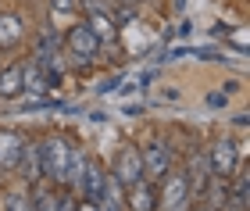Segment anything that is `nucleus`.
<instances>
[{"mask_svg": "<svg viewBox=\"0 0 250 211\" xmlns=\"http://www.w3.org/2000/svg\"><path fill=\"white\" fill-rule=\"evenodd\" d=\"M179 169H183V175H186V186H189L193 201H200L204 190H208V183H211V161H208V150H204L200 143L186 147L183 158H179Z\"/></svg>", "mask_w": 250, "mask_h": 211, "instance_id": "nucleus-5", "label": "nucleus"}, {"mask_svg": "<svg viewBox=\"0 0 250 211\" xmlns=\"http://www.w3.org/2000/svg\"><path fill=\"white\" fill-rule=\"evenodd\" d=\"M54 90L47 86V75H43V68L32 58H25V64H21V97H29V101H43V97H50Z\"/></svg>", "mask_w": 250, "mask_h": 211, "instance_id": "nucleus-12", "label": "nucleus"}, {"mask_svg": "<svg viewBox=\"0 0 250 211\" xmlns=\"http://www.w3.org/2000/svg\"><path fill=\"white\" fill-rule=\"evenodd\" d=\"M172 11H179V15H183V11H186V0H172Z\"/></svg>", "mask_w": 250, "mask_h": 211, "instance_id": "nucleus-28", "label": "nucleus"}, {"mask_svg": "<svg viewBox=\"0 0 250 211\" xmlns=\"http://www.w3.org/2000/svg\"><path fill=\"white\" fill-rule=\"evenodd\" d=\"M50 11H58V15H75L79 0H50Z\"/></svg>", "mask_w": 250, "mask_h": 211, "instance_id": "nucleus-22", "label": "nucleus"}, {"mask_svg": "<svg viewBox=\"0 0 250 211\" xmlns=\"http://www.w3.org/2000/svg\"><path fill=\"white\" fill-rule=\"evenodd\" d=\"M122 79H125L122 72H118V75H107V79H104V83L97 86V93H100V97H111V93H115L118 86H122Z\"/></svg>", "mask_w": 250, "mask_h": 211, "instance_id": "nucleus-21", "label": "nucleus"}, {"mask_svg": "<svg viewBox=\"0 0 250 211\" xmlns=\"http://www.w3.org/2000/svg\"><path fill=\"white\" fill-rule=\"evenodd\" d=\"M21 64H25V58H18L11 64H0V101L4 104L21 97Z\"/></svg>", "mask_w": 250, "mask_h": 211, "instance_id": "nucleus-15", "label": "nucleus"}, {"mask_svg": "<svg viewBox=\"0 0 250 211\" xmlns=\"http://www.w3.org/2000/svg\"><path fill=\"white\" fill-rule=\"evenodd\" d=\"M79 211H100V208H97L93 201H79Z\"/></svg>", "mask_w": 250, "mask_h": 211, "instance_id": "nucleus-27", "label": "nucleus"}, {"mask_svg": "<svg viewBox=\"0 0 250 211\" xmlns=\"http://www.w3.org/2000/svg\"><path fill=\"white\" fill-rule=\"evenodd\" d=\"M204 150H208V161H211V175H218V179H229L240 169V161H247V147L236 143L229 132H218Z\"/></svg>", "mask_w": 250, "mask_h": 211, "instance_id": "nucleus-2", "label": "nucleus"}, {"mask_svg": "<svg viewBox=\"0 0 250 211\" xmlns=\"http://www.w3.org/2000/svg\"><path fill=\"white\" fill-rule=\"evenodd\" d=\"M225 104H229V93H225V90H214V93H208V107H214V111H218V107H225Z\"/></svg>", "mask_w": 250, "mask_h": 211, "instance_id": "nucleus-23", "label": "nucleus"}, {"mask_svg": "<svg viewBox=\"0 0 250 211\" xmlns=\"http://www.w3.org/2000/svg\"><path fill=\"white\" fill-rule=\"evenodd\" d=\"M97 208L100 211H125V186L118 179H111V172H107L104 190H100V197H97Z\"/></svg>", "mask_w": 250, "mask_h": 211, "instance_id": "nucleus-18", "label": "nucleus"}, {"mask_svg": "<svg viewBox=\"0 0 250 211\" xmlns=\"http://www.w3.org/2000/svg\"><path fill=\"white\" fill-rule=\"evenodd\" d=\"M125 211H157V186L150 179L125 186Z\"/></svg>", "mask_w": 250, "mask_h": 211, "instance_id": "nucleus-14", "label": "nucleus"}, {"mask_svg": "<svg viewBox=\"0 0 250 211\" xmlns=\"http://www.w3.org/2000/svg\"><path fill=\"white\" fill-rule=\"evenodd\" d=\"M36 150H40L43 183H50V186H64L72 136H68V132H40V136H36Z\"/></svg>", "mask_w": 250, "mask_h": 211, "instance_id": "nucleus-1", "label": "nucleus"}, {"mask_svg": "<svg viewBox=\"0 0 250 211\" xmlns=\"http://www.w3.org/2000/svg\"><path fill=\"white\" fill-rule=\"evenodd\" d=\"M232 126H236V129H247V126H250V118H247V115H236V118H232Z\"/></svg>", "mask_w": 250, "mask_h": 211, "instance_id": "nucleus-25", "label": "nucleus"}, {"mask_svg": "<svg viewBox=\"0 0 250 211\" xmlns=\"http://www.w3.org/2000/svg\"><path fill=\"white\" fill-rule=\"evenodd\" d=\"M189 32H193V25H189V21H183V25H179V40H186Z\"/></svg>", "mask_w": 250, "mask_h": 211, "instance_id": "nucleus-26", "label": "nucleus"}, {"mask_svg": "<svg viewBox=\"0 0 250 211\" xmlns=\"http://www.w3.org/2000/svg\"><path fill=\"white\" fill-rule=\"evenodd\" d=\"M161 101H179V90H175V86H165V90H161Z\"/></svg>", "mask_w": 250, "mask_h": 211, "instance_id": "nucleus-24", "label": "nucleus"}, {"mask_svg": "<svg viewBox=\"0 0 250 211\" xmlns=\"http://www.w3.org/2000/svg\"><path fill=\"white\" fill-rule=\"evenodd\" d=\"M107 172H111V179H118L122 186H132V183L146 179V175H143V158H140V147H136V143H125L122 150H115V158H111Z\"/></svg>", "mask_w": 250, "mask_h": 211, "instance_id": "nucleus-6", "label": "nucleus"}, {"mask_svg": "<svg viewBox=\"0 0 250 211\" xmlns=\"http://www.w3.org/2000/svg\"><path fill=\"white\" fill-rule=\"evenodd\" d=\"M61 50H64L61 32L54 25H40L36 40H32V61L36 64H54V61H61Z\"/></svg>", "mask_w": 250, "mask_h": 211, "instance_id": "nucleus-10", "label": "nucleus"}, {"mask_svg": "<svg viewBox=\"0 0 250 211\" xmlns=\"http://www.w3.org/2000/svg\"><path fill=\"white\" fill-rule=\"evenodd\" d=\"M29 36V21L21 11H0V54H7V50H18L21 43H25Z\"/></svg>", "mask_w": 250, "mask_h": 211, "instance_id": "nucleus-9", "label": "nucleus"}, {"mask_svg": "<svg viewBox=\"0 0 250 211\" xmlns=\"http://www.w3.org/2000/svg\"><path fill=\"white\" fill-rule=\"evenodd\" d=\"M104 183H107V165L89 154V165H86L83 179H79V186H75L72 193L79 197V201H93V204H97V197H100V190H104Z\"/></svg>", "mask_w": 250, "mask_h": 211, "instance_id": "nucleus-11", "label": "nucleus"}, {"mask_svg": "<svg viewBox=\"0 0 250 211\" xmlns=\"http://www.w3.org/2000/svg\"><path fill=\"white\" fill-rule=\"evenodd\" d=\"M140 158H143V175L150 183H157L168 169L179 165V150H175V143L168 136H154V140H146L140 147Z\"/></svg>", "mask_w": 250, "mask_h": 211, "instance_id": "nucleus-4", "label": "nucleus"}, {"mask_svg": "<svg viewBox=\"0 0 250 211\" xmlns=\"http://www.w3.org/2000/svg\"><path fill=\"white\" fill-rule=\"evenodd\" d=\"M0 211H36V208H32V197L25 186H7L0 193Z\"/></svg>", "mask_w": 250, "mask_h": 211, "instance_id": "nucleus-19", "label": "nucleus"}, {"mask_svg": "<svg viewBox=\"0 0 250 211\" xmlns=\"http://www.w3.org/2000/svg\"><path fill=\"white\" fill-rule=\"evenodd\" d=\"M21 143H25V132H18V129H0V179H4V175H15Z\"/></svg>", "mask_w": 250, "mask_h": 211, "instance_id": "nucleus-13", "label": "nucleus"}, {"mask_svg": "<svg viewBox=\"0 0 250 211\" xmlns=\"http://www.w3.org/2000/svg\"><path fill=\"white\" fill-rule=\"evenodd\" d=\"M189 211H208V208H204V204H193V208H189Z\"/></svg>", "mask_w": 250, "mask_h": 211, "instance_id": "nucleus-29", "label": "nucleus"}, {"mask_svg": "<svg viewBox=\"0 0 250 211\" xmlns=\"http://www.w3.org/2000/svg\"><path fill=\"white\" fill-rule=\"evenodd\" d=\"M15 179L18 186H36L43 183V169H40V150H36V136H29L25 132V143H21V150H18V165H15Z\"/></svg>", "mask_w": 250, "mask_h": 211, "instance_id": "nucleus-8", "label": "nucleus"}, {"mask_svg": "<svg viewBox=\"0 0 250 211\" xmlns=\"http://www.w3.org/2000/svg\"><path fill=\"white\" fill-rule=\"evenodd\" d=\"M189 58H197V61H218V64H229V61H225V54H222V50H214V47H189Z\"/></svg>", "mask_w": 250, "mask_h": 211, "instance_id": "nucleus-20", "label": "nucleus"}, {"mask_svg": "<svg viewBox=\"0 0 250 211\" xmlns=\"http://www.w3.org/2000/svg\"><path fill=\"white\" fill-rule=\"evenodd\" d=\"M83 21L97 32V40L104 43V47L118 40V21L111 18V11H83Z\"/></svg>", "mask_w": 250, "mask_h": 211, "instance_id": "nucleus-16", "label": "nucleus"}, {"mask_svg": "<svg viewBox=\"0 0 250 211\" xmlns=\"http://www.w3.org/2000/svg\"><path fill=\"white\" fill-rule=\"evenodd\" d=\"M154 186H157V211H189L193 204H197L179 165H175V169H168Z\"/></svg>", "mask_w": 250, "mask_h": 211, "instance_id": "nucleus-3", "label": "nucleus"}, {"mask_svg": "<svg viewBox=\"0 0 250 211\" xmlns=\"http://www.w3.org/2000/svg\"><path fill=\"white\" fill-rule=\"evenodd\" d=\"M61 43H64V54H72V58H89V61H97L100 50H104V43L97 40V32L89 29L86 21H75V25L61 36Z\"/></svg>", "mask_w": 250, "mask_h": 211, "instance_id": "nucleus-7", "label": "nucleus"}, {"mask_svg": "<svg viewBox=\"0 0 250 211\" xmlns=\"http://www.w3.org/2000/svg\"><path fill=\"white\" fill-rule=\"evenodd\" d=\"M86 165H89V150L79 140H72V150H68V172H64V190H75V186H79Z\"/></svg>", "mask_w": 250, "mask_h": 211, "instance_id": "nucleus-17", "label": "nucleus"}]
</instances>
